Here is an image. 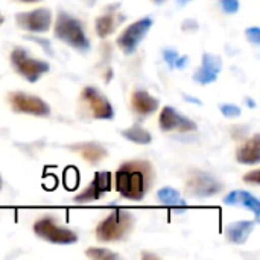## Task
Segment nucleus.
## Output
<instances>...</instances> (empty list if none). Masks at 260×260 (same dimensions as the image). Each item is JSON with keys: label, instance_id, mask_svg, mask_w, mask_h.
Here are the masks:
<instances>
[{"label": "nucleus", "instance_id": "nucleus-13", "mask_svg": "<svg viewBox=\"0 0 260 260\" xmlns=\"http://www.w3.org/2000/svg\"><path fill=\"white\" fill-rule=\"evenodd\" d=\"M222 70V61L219 56L213 53H204L201 67L193 73V81L201 85L212 84L218 79L219 73Z\"/></svg>", "mask_w": 260, "mask_h": 260}, {"label": "nucleus", "instance_id": "nucleus-28", "mask_svg": "<svg viewBox=\"0 0 260 260\" xmlns=\"http://www.w3.org/2000/svg\"><path fill=\"white\" fill-rule=\"evenodd\" d=\"M244 181H245V183H250V184H254V186H259L260 171H253V172L245 174V175H244Z\"/></svg>", "mask_w": 260, "mask_h": 260}, {"label": "nucleus", "instance_id": "nucleus-21", "mask_svg": "<svg viewBox=\"0 0 260 260\" xmlns=\"http://www.w3.org/2000/svg\"><path fill=\"white\" fill-rule=\"evenodd\" d=\"M122 136L129 140V142H134V143H139V145H148L152 142V136L149 131H146L145 128L139 126V125H134L125 131H122Z\"/></svg>", "mask_w": 260, "mask_h": 260}, {"label": "nucleus", "instance_id": "nucleus-12", "mask_svg": "<svg viewBox=\"0 0 260 260\" xmlns=\"http://www.w3.org/2000/svg\"><path fill=\"white\" fill-rule=\"evenodd\" d=\"M158 125L161 131H181V133L197 131V123L192 119L180 114L172 107H165L161 110Z\"/></svg>", "mask_w": 260, "mask_h": 260}, {"label": "nucleus", "instance_id": "nucleus-18", "mask_svg": "<svg viewBox=\"0 0 260 260\" xmlns=\"http://www.w3.org/2000/svg\"><path fill=\"white\" fill-rule=\"evenodd\" d=\"M236 158L241 165H257L260 161V136L256 134L247 143H244L238 152Z\"/></svg>", "mask_w": 260, "mask_h": 260}, {"label": "nucleus", "instance_id": "nucleus-10", "mask_svg": "<svg viewBox=\"0 0 260 260\" xmlns=\"http://www.w3.org/2000/svg\"><path fill=\"white\" fill-rule=\"evenodd\" d=\"M81 101L90 108L94 119H102V120L114 119V110L110 101L102 93H99L94 87H85L81 93Z\"/></svg>", "mask_w": 260, "mask_h": 260}, {"label": "nucleus", "instance_id": "nucleus-1", "mask_svg": "<svg viewBox=\"0 0 260 260\" xmlns=\"http://www.w3.org/2000/svg\"><path fill=\"white\" fill-rule=\"evenodd\" d=\"M154 168L146 160L125 161L116 171V190L129 201H142L152 189Z\"/></svg>", "mask_w": 260, "mask_h": 260}, {"label": "nucleus", "instance_id": "nucleus-9", "mask_svg": "<svg viewBox=\"0 0 260 260\" xmlns=\"http://www.w3.org/2000/svg\"><path fill=\"white\" fill-rule=\"evenodd\" d=\"M15 23L21 29L30 34L47 32L52 24V12L47 8H38L29 12H20L15 15Z\"/></svg>", "mask_w": 260, "mask_h": 260}, {"label": "nucleus", "instance_id": "nucleus-33", "mask_svg": "<svg viewBox=\"0 0 260 260\" xmlns=\"http://www.w3.org/2000/svg\"><path fill=\"white\" fill-rule=\"evenodd\" d=\"M189 2H192V0H177V3L181 5V6H183V5H187Z\"/></svg>", "mask_w": 260, "mask_h": 260}, {"label": "nucleus", "instance_id": "nucleus-31", "mask_svg": "<svg viewBox=\"0 0 260 260\" xmlns=\"http://www.w3.org/2000/svg\"><path fill=\"white\" fill-rule=\"evenodd\" d=\"M183 98H184L186 101H190L192 104H198V105H201V104H203L200 99H197V98H192V96H187V94H183Z\"/></svg>", "mask_w": 260, "mask_h": 260}, {"label": "nucleus", "instance_id": "nucleus-36", "mask_svg": "<svg viewBox=\"0 0 260 260\" xmlns=\"http://www.w3.org/2000/svg\"><path fill=\"white\" fill-rule=\"evenodd\" d=\"M3 20H5V18H3V15H2V14H0V24H2V23H3Z\"/></svg>", "mask_w": 260, "mask_h": 260}, {"label": "nucleus", "instance_id": "nucleus-32", "mask_svg": "<svg viewBox=\"0 0 260 260\" xmlns=\"http://www.w3.org/2000/svg\"><path fill=\"white\" fill-rule=\"evenodd\" d=\"M245 101H247V105H250L251 108H254V107H256V104L253 102V99H245Z\"/></svg>", "mask_w": 260, "mask_h": 260}, {"label": "nucleus", "instance_id": "nucleus-11", "mask_svg": "<svg viewBox=\"0 0 260 260\" xmlns=\"http://www.w3.org/2000/svg\"><path fill=\"white\" fill-rule=\"evenodd\" d=\"M111 181H113V177L110 172H96L93 181L87 186V189H84L79 195H76L73 201L78 204L98 201L104 193L111 190Z\"/></svg>", "mask_w": 260, "mask_h": 260}, {"label": "nucleus", "instance_id": "nucleus-26", "mask_svg": "<svg viewBox=\"0 0 260 260\" xmlns=\"http://www.w3.org/2000/svg\"><path fill=\"white\" fill-rule=\"evenodd\" d=\"M29 40H30V41H35L37 44H40V46L46 50V53H47V55L53 56V50H52V47H50V41H49V40L37 38V37H29Z\"/></svg>", "mask_w": 260, "mask_h": 260}, {"label": "nucleus", "instance_id": "nucleus-30", "mask_svg": "<svg viewBox=\"0 0 260 260\" xmlns=\"http://www.w3.org/2000/svg\"><path fill=\"white\" fill-rule=\"evenodd\" d=\"M187 27H192V29H198V23H197L195 20H186V21L183 23V29L186 30Z\"/></svg>", "mask_w": 260, "mask_h": 260}, {"label": "nucleus", "instance_id": "nucleus-37", "mask_svg": "<svg viewBox=\"0 0 260 260\" xmlns=\"http://www.w3.org/2000/svg\"><path fill=\"white\" fill-rule=\"evenodd\" d=\"M0 189H2V178H0Z\"/></svg>", "mask_w": 260, "mask_h": 260}, {"label": "nucleus", "instance_id": "nucleus-14", "mask_svg": "<svg viewBox=\"0 0 260 260\" xmlns=\"http://www.w3.org/2000/svg\"><path fill=\"white\" fill-rule=\"evenodd\" d=\"M224 204L227 206H241L245 207L248 210H251L256 216V221H259L260 218V203L259 200L247 192V190H233L230 192L225 198H224Z\"/></svg>", "mask_w": 260, "mask_h": 260}, {"label": "nucleus", "instance_id": "nucleus-23", "mask_svg": "<svg viewBox=\"0 0 260 260\" xmlns=\"http://www.w3.org/2000/svg\"><path fill=\"white\" fill-rule=\"evenodd\" d=\"M219 5L225 14H236L239 11V0H221Z\"/></svg>", "mask_w": 260, "mask_h": 260}, {"label": "nucleus", "instance_id": "nucleus-25", "mask_svg": "<svg viewBox=\"0 0 260 260\" xmlns=\"http://www.w3.org/2000/svg\"><path fill=\"white\" fill-rule=\"evenodd\" d=\"M245 34H247L248 40H250L253 44H259L260 43V29L257 27V26L248 27V29L245 30Z\"/></svg>", "mask_w": 260, "mask_h": 260}, {"label": "nucleus", "instance_id": "nucleus-27", "mask_svg": "<svg viewBox=\"0 0 260 260\" xmlns=\"http://www.w3.org/2000/svg\"><path fill=\"white\" fill-rule=\"evenodd\" d=\"M163 58H165V61L169 64V67L174 69L175 59L178 58V52H177V50H172V49H166V50L163 52Z\"/></svg>", "mask_w": 260, "mask_h": 260}, {"label": "nucleus", "instance_id": "nucleus-15", "mask_svg": "<svg viewBox=\"0 0 260 260\" xmlns=\"http://www.w3.org/2000/svg\"><path fill=\"white\" fill-rule=\"evenodd\" d=\"M116 9H117V6H110L104 15L96 18V34H98V37L107 38L108 35H111L116 30L117 24H120L123 21L125 17L117 15Z\"/></svg>", "mask_w": 260, "mask_h": 260}, {"label": "nucleus", "instance_id": "nucleus-2", "mask_svg": "<svg viewBox=\"0 0 260 260\" xmlns=\"http://www.w3.org/2000/svg\"><path fill=\"white\" fill-rule=\"evenodd\" d=\"M55 37L58 40H61L62 43L69 44L70 47L85 53L90 50L91 44L88 37L85 35L84 26L79 20L73 18L72 15H69L64 11L58 12L56 21H55Z\"/></svg>", "mask_w": 260, "mask_h": 260}, {"label": "nucleus", "instance_id": "nucleus-19", "mask_svg": "<svg viewBox=\"0 0 260 260\" xmlns=\"http://www.w3.org/2000/svg\"><path fill=\"white\" fill-rule=\"evenodd\" d=\"M72 149H75L76 152H79L82 155V158L85 161H88L90 165H98L99 161H102L108 152L104 146H101L99 143L94 142H85V143H78L75 146H70Z\"/></svg>", "mask_w": 260, "mask_h": 260}, {"label": "nucleus", "instance_id": "nucleus-7", "mask_svg": "<svg viewBox=\"0 0 260 260\" xmlns=\"http://www.w3.org/2000/svg\"><path fill=\"white\" fill-rule=\"evenodd\" d=\"M154 20L151 17H143L137 21H134L133 24H129L117 38V46L122 49V52L125 55H133L139 44L143 41V38L146 37V34L149 32L151 26H152Z\"/></svg>", "mask_w": 260, "mask_h": 260}, {"label": "nucleus", "instance_id": "nucleus-35", "mask_svg": "<svg viewBox=\"0 0 260 260\" xmlns=\"http://www.w3.org/2000/svg\"><path fill=\"white\" fill-rule=\"evenodd\" d=\"M154 3H157V5H161L163 2H166V0H152Z\"/></svg>", "mask_w": 260, "mask_h": 260}, {"label": "nucleus", "instance_id": "nucleus-29", "mask_svg": "<svg viewBox=\"0 0 260 260\" xmlns=\"http://www.w3.org/2000/svg\"><path fill=\"white\" fill-rule=\"evenodd\" d=\"M187 61H189V58H187V56H178V58L175 59L174 67H177V69H184V66L187 64Z\"/></svg>", "mask_w": 260, "mask_h": 260}, {"label": "nucleus", "instance_id": "nucleus-17", "mask_svg": "<svg viewBox=\"0 0 260 260\" xmlns=\"http://www.w3.org/2000/svg\"><path fill=\"white\" fill-rule=\"evenodd\" d=\"M256 227V221H238L225 227V236L230 242L242 245L248 241L251 232Z\"/></svg>", "mask_w": 260, "mask_h": 260}, {"label": "nucleus", "instance_id": "nucleus-24", "mask_svg": "<svg viewBox=\"0 0 260 260\" xmlns=\"http://www.w3.org/2000/svg\"><path fill=\"white\" fill-rule=\"evenodd\" d=\"M219 110H221V113H222L225 117H238V116L241 114V108L236 107V105H232V104L219 105Z\"/></svg>", "mask_w": 260, "mask_h": 260}, {"label": "nucleus", "instance_id": "nucleus-34", "mask_svg": "<svg viewBox=\"0 0 260 260\" xmlns=\"http://www.w3.org/2000/svg\"><path fill=\"white\" fill-rule=\"evenodd\" d=\"M20 2H24V3H34V2H40V0H20Z\"/></svg>", "mask_w": 260, "mask_h": 260}, {"label": "nucleus", "instance_id": "nucleus-3", "mask_svg": "<svg viewBox=\"0 0 260 260\" xmlns=\"http://www.w3.org/2000/svg\"><path fill=\"white\" fill-rule=\"evenodd\" d=\"M134 218L122 209L113 210L96 229V239L101 242H117L125 239L133 230Z\"/></svg>", "mask_w": 260, "mask_h": 260}, {"label": "nucleus", "instance_id": "nucleus-38", "mask_svg": "<svg viewBox=\"0 0 260 260\" xmlns=\"http://www.w3.org/2000/svg\"><path fill=\"white\" fill-rule=\"evenodd\" d=\"M90 2H93V0H90Z\"/></svg>", "mask_w": 260, "mask_h": 260}, {"label": "nucleus", "instance_id": "nucleus-8", "mask_svg": "<svg viewBox=\"0 0 260 260\" xmlns=\"http://www.w3.org/2000/svg\"><path fill=\"white\" fill-rule=\"evenodd\" d=\"M8 101L15 113H24L40 117H47L50 114V107L41 98L27 94L23 91H12L8 94Z\"/></svg>", "mask_w": 260, "mask_h": 260}, {"label": "nucleus", "instance_id": "nucleus-16", "mask_svg": "<svg viewBox=\"0 0 260 260\" xmlns=\"http://www.w3.org/2000/svg\"><path fill=\"white\" fill-rule=\"evenodd\" d=\"M131 104H133L134 111L140 116H148V114L155 113L160 105L158 99L151 96L145 90H136L131 96Z\"/></svg>", "mask_w": 260, "mask_h": 260}, {"label": "nucleus", "instance_id": "nucleus-5", "mask_svg": "<svg viewBox=\"0 0 260 260\" xmlns=\"http://www.w3.org/2000/svg\"><path fill=\"white\" fill-rule=\"evenodd\" d=\"M222 183L204 171H192L186 181V192L195 198H210L222 190Z\"/></svg>", "mask_w": 260, "mask_h": 260}, {"label": "nucleus", "instance_id": "nucleus-22", "mask_svg": "<svg viewBox=\"0 0 260 260\" xmlns=\"http://www.w3.org/2000/svg\"><path fill=\"white\" fill-rule=\"evenodd\" d=\"M85 254L93 260H114L119 259V256L107 248H88Z\"/></svg>", "mask_w": 260, "mask_h": 260}, {"label": "nucleus", "instance_id": "nucleus-6", "mask_svg": "<svg viewBox=\"0 0 260 260\" xmlns=\"http://www.w3.org/2000/svg\"><path fill=\"white\" fill-rule=\"evenodd\" d=\"M34 233L38 238L56 245H70L78 242V236L75 232L56 225V222L49 216L41 218L34 224Z\"/></svg>", "mask_w": 260, "mask_h": 260}, {"label": "nucleus", "instance_id": "nucleus-4", "mask_svg": "<svg viewBox=\"0 0 260 260\" xmlns=\"http://www.w3.org/2000/svg\"><path fill=\"white\" fill-rule=\"evenodd\" d=\"M11 64L12 69L18 75H21L27 82H37L40 76L47 73L50 69L49 62L29 56L23 47H15L11 52Z\"/></svg>", "mask_w": 260, "mask_h": 260}, {"label": "nucleus", "instance_id": "nucleus-20", "mask_svg": "<svg viewBox=\"0 0 260 260\" xmlns=\"http://www.w3.org/2000/svg\"><path fill=\"white\" fill-rule=\"evenodd\" d=\"M157 200L160 201V204L168 206L175 209L178 213L184 212L187 209V203L181 198L180 192L172 189V187H163L157 192Z\"/></svg>", "mask_w": 260, "mask_h": 260}]
</instances>
